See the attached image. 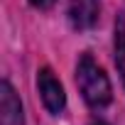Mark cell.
<instances>
[{"instance_id": "cell-6", "label": "cell", "mask_w": 125, "mask_h": 125, "mask_svg": "<svg viewBox=\"0 0 125 125\" xmlns=\"http://www.w3.org/2000/svg\"><path fill=\"white\" fill-rule=\"evenodd\" d=\"M30 3H32L37 10H47V8H52V5L56 3V0H30Z\"/></svg>"}, {"instance_id": "cell-1", "label": "cell", "mask_w": 125, "mask_h": 125, "mask_svg": "<svg viewBox=\"0 0 125 125\" xmlns=\"http://www.w3.org/2000/svg\"><path fill=\"white\" fill-rule=\"evenodd\" d=\"M76 86L83 96V101L91 108H105L113 98V88L110 81L105 76V71L93 61L91 54H81L79 64H76Z\"/></svg>"}, {"instance_id": "cell-4", "label": "cell", "mask_w": 125, "mask_h": 125, "mask_svg": "<svg viewBox=\"0 0 125 125\" xmlns=\"http://www.w3.org/2000/svg\"><path fill=\"white\" fill-rule=\"evenodd\" d=\"M0 125H25L22 103L8 81L0 83Z\"/></svg>"}, {"instance_id": "cell-5", "label": "cell", "mask_w": 125, "mask_h": 125, "mask_svg": "<svg viewBox=\"0 0 125 125\" xmlns=\"http://www.w3.org/2000/svg\"><path fill=\"white\" fill-rule=\"evenodd\" d=\"M115 64L125 83V10L115 20Z\"/></svg>"}, {"instance_id": "cell-2", "label": "cell", "mask_w": 125, "mask_h": 125, "mask_svg": "<svg viewBox=\"0 0 125 125\" xmlns=\"http://www.w3.org/2000/svg\"><path fill=\"white\" fill-rule=\"evenodd\" d=\"M37 88H39L44 108L52 115H61V113H64V108H66V93H64L61 81L54 76V71L49 66H44V69L37 71Z\"/></svg>"}, {"instance_id": "cell-7", "label": "cell", "mask_w": 125, "mask_h": 125, "mask_svg": "<svg viewBox=\"0 0 125 125\" xmlns=\"http://www.w3.org/2000/svg\"><path fill=\"white\" fill-rule=\"evenodd\" d=\"M91 125H108V123H103V120H96V123H91Z\"/></svg>"}, {"instance_id": "cell-3", "label": "cell", "mask_w": 125, "mask_h": 125, "mask_svg": "<svg viewBox=\"0 0 125 125\" xmlns=\"http://www.w3.org/2000/svg\"><path fill=\"white\" fill-rule=\"evenodd\" d=\"M66 15L74 30H91L101 15V0H66Z\"/></svg>"}]
</instances>
